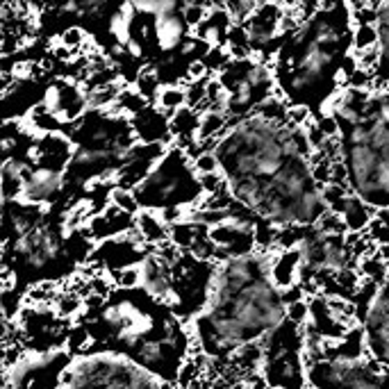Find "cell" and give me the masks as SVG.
<instances>
[{
    "mask_svg": "<svg viewBox=\"0 0 389 389\" xmlns=\"http://www.w3.org/2000/svg\"><path fill=\"white\" fill-rule=\"evenodd\" d=\"M73 353L114 351L148 369L167 385H180L184 366L196 351L189 323L141 285H114L89 296L71 330Z\"/></svg>",
    "mask_w": 389,
    "mask_h": 389,
    "instance_id": "obj_1",
    "label": "cell"
},
{
    "mask_svg": "<svg viewBox=\"0 0 389 389\" xmlns=\"http://www.w3.org/2000/svg\"><path fill=\"white\" fill-rule=\"evenodd\" d=\"M275 251L258 249L217 262L210 301L189 321L193 346L205 360L234 362L289 319L287 289L273 275Z\"/></svg>",
    "mask_w": 389,
    "mask_h": 389,
    "instance_id": "obj_2",
    "label": "cell"
},
{
    "mask_svg": "<svg viewBox=\"0 0 389 389\" xmlns=\"http://www.w3.org/2000/svg\"><path fill=\"white\" fill-rule=\"evenodd\" d=\"M307 385L310 389H389V369L366 351L360 325L340 340L307 335Z\"/></svg>",
    "mask_w": 389,
    "mask_h": 389,
    "instance_id": "obj_3",
    "label": "cell"
},
{
    "mask_svg": "<svg viewBox=\"0 0 389 389\" xmlns=\"http://www.w3.org/2000/svg\"><path fill=\"white\" fill-rule=\"evenodd\" d=\"M135 193L141 210L162 212L169 208H182L189 212V217L205 198L193 162L173 143Z\"/></svg>",
    "mask_w": 389,
    "mask_h": 389,
    "instance_id": "obj_4",
    "label": "cell"
},
{
    "mask_svg": "<svg viewBox=\"0 0 389 389\" xmlns=\"http://www.w3.org/2000/svg\"><path fill=\"white\" fill-rule=\"evenodd\" d=\"M61 389H176L148 369L114 351H82L73 355Z\"/></svg>",
    "mask_w": 389,
    "mask_h": 389,
    "instance_id": "obj_5",
    "label": "cell"
},
{
    "mask_svg": "<svg viewBox=\"0 0 389 389\" xmlns=\"http://www.w3.org/2000/svg\"><path fill=\"white\" fill-rule=\"evenodd\" d=\"M260 378L269 389H310L305 323L287 319L262 342Z\"/></svg>",
    "mask_w": 389,
    "mask_h": 389,
    "instance_id": "obj_6",
    "label": "cell"
},
{
    "mask_svg": "<svg viewBox=\"0 0 389 389\" xmlns=\"http://www.w3.org/2000/svg\"><path fill=\"white\" fill-rule=\"evenodd\" d=\"M71 360L68 348L20 353L5 366V389H61Z\"/></svg>",
    "mask_w": 389,
    "mask_h": 389,
    "instance_id": "obj_7",
    "label": "cell"
},
{
    "mask_svg": "<svg viewBox=\"0 0 389 389\" xmlns=\"http://www.w3.org/2000/svg\"><path fill=\"white\" fill-rule=\"evenodd\" d=\"M369 294L357 303V325L362 328L364 346L381 364L389 369V264L383 280H366Z\"/></svg>",
    "mask_w": 389,
    "mask_h": 389,
    "instance_id": "obj_8",
    "label": "cell"
},
{
    "mask_svg": "<svg viewBox=\"0 0 389 389\" xmlns=\"http://www.w3.org/2000/svg\"><path fill=\"white\" fill-rule=\"evenodd\" d=\"M44 102L48 105V109H53L55 114H59L66 123L78 121L80 116H85L89 109L87 89L71 78L55 80L44 94Z\"/></svg>",
    "mask_w": 389,
    "mask_h": 389,
    "instance_id": "obj_9",
    "label": "cell"
},
{
    "mask_svg": "<svg viewBox=\"0 0 389 389\" xmlns=\"http://www.w3.org/2000/svg\"><path fill=\"white\" fill-rule=\"evenodd\" d=\"M130 121L141 143H167V146L173 143L171 116L164 114V112L157 105H152V102L143 112H139L137 116H132Z\"/></svg>",
    "mask_w": 389,
    "mask_h": 389,
    "instance_id": "obj_10",
    "label": "cell"
},
{
    "mask_svg": "<svg viewBox=\"0 0 389 389\" xmlns=\"http://www.w3.org/2000/svg\"><path fill=\"white\" fill-rule=\"evenodd\" d=\"M135 228L141 234V239L150 246L169 241V237H171V225L164 221L162 214L155 210H141L135 217Z\"/></svg>",
    "mask_w": 389,
    "mask_h": 389,
    "instance_id": "obj_11",
    "label": "cell"
},
{
    "mask_svg": "<svg viewBox=\"0 0 389 389\" xmlns=\"http://www.w3.org/2000/svg\"><path fill=\"white\" fill-rule=\"evenodd\" d=\"M25 126L32 132H37V135H53V132H61V128L66 126V121L59 114H55L53 109H48L46 102H41V105L30 107Z\"/></svg>",
    "mask_w": 389,
    "mask_h": 389,
    "instance_id": "obj_12",
    "label": "cell"
},
{
    "mask_svg": "<svg viewBox=\"0 0 389 389\" xmlns=\"http://www.w3.org/2000/svg\"><path fill=\"white\" fill-rule=\"evenodd\" d=\"M184 18H178L173 14L167 16H157L155 20V37L162 50H173L182 44L184 39Z\"/></svg>",
    "mask_w": 389,
    "mask_h": 389,
    "instance_id": "obj_13",
    "label": "cell"
},
{
    "mask_svg": "<svg viewBox=\"0 0 389 389\" xmlns=\"http://www.w3.org/2000/svg\"><path fill=\"white\" fill-rule=\"evenodd\" d=\"M201 128V114L193 107L184 105L171 116V135L176 139H196Z\"/></svg>",
    "mask_w": 389,
    "mask_h": 389,
    "instance_id": "obj_14",
    "label": "cell"
},
{
    "mask_svg": "<svg viewBox=\"0 0 389 389\" xmlns=\"http://www.w3.org/2000/svg\"><path fill=\"white\" fill-rule=\"evenodd\" d=\"M148 105H150V100L143 96V94H139L137 87H123L119 100L107 112H112V114H121V116L132 119V116H137L139 112L146 109Z\"/></svg>",
    "mask_w": 389,
    "mask_h": 389,
    "instance_id": "obj_15",
    "label": "cell"
},
{
    "mask_svg": "<svg viewBox=\"0 0 389 389\" xmlns=\"http://www.w3.org/2000/svg\"><path fill=\"white\" fill-rule=\"evenodd\" d=\"M152 105H157L164 114L173 116L178 109H182L184 105H187V87L184 85H164L157 91Z\"/></svg>",
    "mask_w": 389,
    "mask_h": 389,
    "instance_id": "obj_16",
    "label": "cell"
},
{
    "mask_svg": "<svg viewBox=\"0 0 389 389\" xmlns=\"http://www.w3.org/2000/svg\"><path fill=\"white\" fill-rule=\"evenodd\" d=\"M381 46V30L378 25H355L351 32V48L362 53V50Z\"/></svg>",
    "mask_w": 389,
    "mask_h": 389,
    "instance_id": "obj_17",
    "label": "cell"
},
{
    "mask_svg": "<svg viewBox=\"0 0 389 389\" xmlns=\"http://www.w3.org/2000/svg\"><path fill=\"white\" fill-rule=\"evenodd\" d=\"M135 87H137L139 94H143V96H146L152 102V100H155V96H157V91L162 89V80L157 76V71L152 68V66H141L137 71Z\"/></svg>",
    "mask_w": 389,
    "mask_h": 389,
    "instance_id": "obj_18",
    "label": "cell"
},
{
    "mask_svg": "<svg viewBox=\"0 0 389 389\" xmlns=\"http://www.w3.org/2000/svg\"><path fill=\"white\" fill-rule=\"evenodd\" d=\"M128 3L135 7L139 14H155V16L173 14L178 7V0H128Z\"/></svg>",
    "mask_w": 389,
    "mask_h": 389,
    "instance_id": "obj_19",
    "label": "cell"
},
{
    "mask_svg": "<svg viewBox=\"0 0 389 389\" xmlns=\"http://www.w3.org/2000/svg\"><path fill=\"white\" fill-rule=\"evenodd\" d=\"M109 203L116 205L119 210L132 214V217H137V214L141 212V205L137 201V193L132 189H126V187H114L109 193Z\"/></svg>",
    "mask_w": 389,
    "mask_h": 389,
    "instance_id": "obj_20",
    "label": "cell"
},
{
    "mask_svg": "<svg viewBox=\"0 0 389 389\" xmlns=\"http://www.w3.org/2000/svg\"><path fill=\"white\" fill-rule=\"evenodd\" d=\"M260 5L262 0H225L223 7L228 9V14L232 16L234 23H246Z\"/></svg>",
    "mask_w": 389,
    "mask_h": 389,
    "instance_id": "obj_21",
    "label": "cell"
},
{
    "mask_svg": "<svg viewBox=\"0 0 389 389\" xmlns=\"http://www.w3.org/2000/svg\"><path fill=\"white\" fill-rule=\"evenodd\" d=\"M203 61H205V64H208L210 73H221L223 68H228V66H230L232 55H230L228 46H223V44H214V46L208 50V55L203 57Z\"/></svg>",
    "mask_w": 389,
    "mask_h": 389,
    "instance_id": "obj_22",
    "label": "cell"
},
{
    "mask_svg": "<svg viewBox=\"0 0 389 389\" xmlns=\"http://www.w3.org/2000/svg\"><path fill=\"white\" fill-rule=\"evenodd\" d=\"M208 16H210V9L203 7L201 3H196V0H189V3H184V7H182V18H184V23H187V28H191V30L203 25L205 20H208Z\"/></svg>",
    "mask_w": 389,
    "mask_h": 389,
    "instance_id": "obj_23",
    "label": "cell"
},
{
    "mask_svg": "<svg viewBox=\"0 0 389 389\" xmlns=\"http://www.w3.org/2000/svg\"><path fill=\"white\" fill-rule=\"evenodd\" d=\"M59 41L64 46H68L71 50H73L76 55H80L82 53V48L87 46V41H89V37H87V32L82 28H78V25H73V28H66L64 32L59 35Z\"/></svg>",
    "mask_w": 389,
    "mask_h": 389,
    "instance_id": "obj_24",
    "label": "cell"
},
{
    "mask_svg": "<svg viewBox=\"0 0 389 389\" xmlns=\"http://www.w3.org/2000/svg\"><path fill=\"white\" fill-rule=\"evenodd\" d=\"M193 169H196L198 176H203V173H217V171H221V160L217 155V150H203L201 155L193 160Z\"/></svg>",
    "mask_w": 389,
    "mask_h": 389,
    "instance_id": "obj_25",
    "label": "cell"
},
{
    "mask_svg": "<svg viewBox=\"0 0 389 389\" xmlns=\"http://www.w3.org/2000/svg\"><path fill=\"white\" fill-rule=\"evenodd\" d=\"M287 119H289V126L292 128H305L314 116H312L310 105H305V102H292Z\"/></svg>",
    "mask_w": 389,
    "mask_h": 389,
    "instance_id": "obj_26",
    "label": "cell"
},
{
    "mask_svg": "<svg viewBox=\"0 0 389 389\" xmlns=\"http://www.w3.org/2000/svg\"><path fill=\"white\" fill-rule=\"evenodd\" d=\"M355 53H357V50H355ZM357 59H360V68L371 71V73H378V68H381V61H383V48L376 46V48L362 50V53H357Z\"/></svg>",
    "mask_w": 389,
    "mask_h": 389,
    "instance_id": "obj_27",
    "label": "cell"
},
{
    "mask_svg": "<svg viewBox=\"0 0 389 389\" xmlns=\"http://www.w3.org/2000/svg\"><path fill=\"white\" fill-rule=\"evenodd\" d=\"M351 18L355 25H378L381 12H378L373 5H364L360 9H355V12H351Z\"/></svg>",
    "mask_w": 389,
    "mask_h": 389,
    "instance_id": "obj_28",
    "label": "cell"
},
{
    "mask_svg": "<svg viewBox=\"0 0 389 389\" xmlns=\"http://www.w3.org/2000/svg\"><path fill=\"white\" fill-rule=\"evenodd\" d=\"M305 132H307V139H310V143H312V148L314 150H319L323 143H325V132L321 130V126H319V121L316 119H312L310 123L305 126Z\"/></svg>",
    "mask_w": 389,
    "mask_h": 389,
    "instance_id": "obj_29",
    "label": "cell"
},
{
    "mask_svg": "<svg viewBox=\"0 0 389 389\" xmlns=\"http://www.w3.org/2000/svg\"><path fill=\"white\" fill-rule=\"evenodd\" d=\"M316 121H319V126L325 132V137H342L340 121H337L335 114H319L316 116Z\"/></svg>",
    "mask_w": 389,
    "mask_h": 389,
    "instance_id": "obj_30",
    "label": "cell"
},
{
    "mask_svg": "<svg viewBox=\"0 0 389 389\" xmlns=\"http://www.w3.org/2000/svg\"><path fill=\"white\" fill-rule=\"evenodd\" d=\"M278 3H280L285 9H296V7H299V5L303 3V0H278Z\"/></svg>",
    "mask_w": 389,
    "mask_h": 389,
    "instance_id": "obj_31",
    "label": "cell"
},
{
    "mask_svg": "<svg viewBox=\"0 0 389 389\" xmlns=\"http://www.w3.org/2000/svg\"><path fill=\"white\" fill-rule=\"evenodd\" d=\"M344 0H321V5H323V9H335L337 5H342Z\"/></svg>",
    "mask_w": 389,
    "mask_h": 389,
    "instance_id": "obj_32",
    "label": "cell"
},
{
    "mask_svg": "<svg viewBox=\"0 0 389 389\" xmlns=\"http://www.w3.org/2000/svg\"><path fill=\"white\" fill-rule=\"evenodd\" d=\"M228 389H255L251 383H234V385H230Z\"/></svg>",
    "mask_w": 389,
    "mask_h": 389,
    "instance_id": "obj_33",
    "label": "cell"
}]
</instances>
